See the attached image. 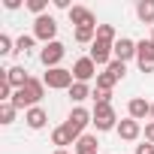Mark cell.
Wrapping results in <instances>:
<instances>
[{
  "instance_id": "6da1fadb",
  "label": "cell",
  "mask_w": 154,
  "mask_h": 154,
  "mask_svg": "<svg viewBox=\"0 0 154 154\" xmlns=\"http://www.w3.org/2000/svg\"><path fill=\"white\" fill-rule=\"evenodd\" d=\"M42 94H45V82L30 79L21 91H15V94H12V106H15V109H33V106L42 100Z\"/></svg>"
},
{
  "instance_id": "7a4b0ae2",
  "label": "cell",
  "mask_w": 154,
  "mask_h": 154,
  "mask_svg": "<svg viewBox=\"0 0 154 154\" xmlns=\"http://www.w3.org/2000/svg\"><path fill=\"white\" fill-rule=\"evenodd\" d=\"M42 82L51 88V91H69L75 82H72V69H63V66H54L42 75Z\"/></svg>"
},
{
  "instance_id": "3957f363",
  "label": "cell",
  "mask_w": 154,
  "mask_h": 154,
  "mask_svg": "<svg viewBox=\"0 0 154 154\" xmlns=\"http://www.w3.org/2000/svg\"><path fill=\"white\" fill-rule=\"evenodd\" d=\"M88 124H94V115H91V112H85V109H79V106H75V109L69 112V118H66V130L72 133V139H75V142L85 136L82 130H85Z\"/></svg>"
},
{
  "instance_id": "277c9868",
  "label": "cell",
  "mask_w": 154,
  "mask_h": 154,
  "mask_svg": "<svg viewBox=\"0 0 154 154\" xmlns=\"http://www.w3.org/2000/svg\"><path fill=\"white\" fill-rule=\"evenodd\" d=\"M54 33H57V21H54L51 15H39V18L33 21V36H36V39H42L45 45H48V42H54Z\"/></svg>"
},
{
  "instance_id": "5b68a950",
  "label": "cell",
  "mask_w": 154,
  "mask_h": 154,
  "mask_svg": "<svg viewBox=\"0 0 154 154\" xmlns=\"http://www.w3.org/2000/svg\"><path fill=\"white\" fill-rule=\"evenodd\" d=\"M94 127H97V130H118V118H115L112 103L94 106Z\"/></svg>"
},
{
  "instance_id": "8992f818",
  "label": "cell",
  "mask_w": 154,
  "mask_h": 154,
  "mask_svg": "<svg viewBox=\"0 0 154 154\" xmlns=\"http://www.w3.org/2000/svg\"><path fill=\"white\" fill-rule=\"evenodd\" d=\"M112 54H115V42H103V39H94V42H91V54H88V57H91L97 66H103V63L109 66V63H112Z\"/></svg>"
},
{
  "instance_id": "52a82bcc",
  "label": "cell",
  "mask_w": 154,
  "mask_h": 154,
  "mask_svg": "<svg viewBox=\"0 0 154 154\" xmlns=\"http://www.w3.org/2000/svg\"><path fill=\"white\" fill-rule=\"evenodd\" d=\"M63 54H66V45L54 39V42H48V45H45V48L39 51V60L45 63V69H54V66H57V63L63 60Z\"/></svg>"
},
{
  "instance_id": "ba28073f",
  "label": "cell",
  "mask_w": 154,
  "mask_h": 154,
  "mask_svg": "<svg viewBox=\"0 0 154 154\" xmlns=\"http://www.w3.org/2000/svg\"><path fill=\"white\" fill-rule=\"evenodd\" d=\"M136 63L142 72H154V42L151 39L136 42Z\"/></svg>"
},
{
  "instance_id": "9c48e42d",
  "label": "cell",
  "mask_w": 154,
  "mask_h": 154,
  "mask_svg": "<svg viewBox=\"0 0 154 154\" xmlns=\"http://www.w3.org/2000/svg\"><path fill=\"white\" fill-rule=\"evenodd\" d=\"M94 75H97V63H94L91 57H79V60L72 63V79H75V82H85V85H88Z\"/></svg>"
},
{
  "instance_id": "30bf717a",
  "label": "cell",
  "mask_w": 154,
  "mask_h": 154,
  "mask_svg": "<svg viewBox=\"0 0 154 154\" xmlns=\"http://www.w3.org/2000/svg\"><path fill=\"white\" fill-rule=\"evenodd\" d=\"M69 21L75 24V30H79V27H97L94 12L85 9V6H72V9H69Z\"/></svg>"
},
{
  "instance_id": "8fae6325",
  "label": "cell",
  "mask_w": 154,
  "mask_h": 154,
  "mask_svg": "<svg viewBox=\"0 0 154 154\" xmlns=\"http://www.w3.org/2000/svg\"><path fill=\"white\" fill-rule=\"evenodd\" d=\"M118 136H121L124 142H133V139H139V136H142V124H139V121H133V118L127 115L124 121H118Z\"/></svg>"
},
{
  "instance_id": "7c38bea8",
  "label": "cell",
  "mask_w": 154,
  "mask_h": 154,
  "mask_svg": "<svg viewBox=\"0 0 154 154\" xmlns=\"http://www.w3.org/2000/svg\"><path fill=\"white\" fill-rule=\"evenodd\" d=\"M130 57H136V42L133 39H127V36H121L118 42H115V60H130Z\"/></svg>"
},
{
  "instance_id": "4fadbf2b",
  "label": "cell",
  "mask_w": 154,
  "mask_h": 154,
  "mask_svg": "<svg viewBox=\"0 0 154 154\" xmlns=\"http://www.w3.org/2000/svg\"><path fill=\"white\" fill-rule=\"evenodd\" d=\"M127 112H130V118H133V121H139V118L151 115V103H148L145 97H133V100L127 103Z\"/></svg>"
},
{
  "instance_id": "5bb4252c",
  "label": "cell",
  "mask_w": 154,
  "mask_h": 154,
  "mask_svg": "<svg viewBox=\"0 0 154 154\" xmlns=\"http://www.w3.org/2000/svg\"><path fill=\"white\" fill-rule=\"evenodd\" d=\"M24 121H27V127H30V130H42V127H45V121H48V115H45V109H42V106H33V109H27V112H24Z\"/></svg>"
},
{
  "instance_id": "9a60e30c",
  "label": "cell",
  "mask_w": 154,
  "mask_h": 154,
  "mask_svg": "<svg viewBox=\"0 0 154 154\" xmlns=\"http://www.w3.org/2000/svg\"><path fill=\"white\" fill-rule=\"evenodd\" d=\"M6 82H9L15 91H21V88L30 82V75H27V69H24V66H9V69H6Z\"/></svg>"
},
{
  "instance_id": "2e32d148",
  "label": "cell",
  "mask_w": 154,
  "mask_h": 154,
  "mask_svg": "<svg viewBox=\"0 0 154 154\" xmlns=\"http://www.w3.org/2000/svg\"><path fill=\"white\" fill-rule=\"evenodd\" d=\"M97 145H100V142H97V136H88V133H85L79 142H75V154H103Z\"/></svg>"
},
{
  "instance_id": "e0dca14e",
  "label": "cell",
  "mask_w": 154,
  "mask_h": 154,
  "mask_svg": "<svg viewBox=\"0 0 154 154\" xmlns=\"http://www.w3.org/2000/svg\"><path fill=\"white\" fill-rule=\"evenodd\" d=\"M136 15L145 24H154V0H139L136 3Z\"/></svg>"
},
{
  "instance_id": "ac0fdd59",
  "label": "cell",
  "mask_w": 154,
  "mask_h": 154,
  "mask_svg": "<svg viewBox=\"0 0 154 154\" xmlns=\"http://www.w3.org/2000/svg\"><path fill=\"white\" fill-rule=\"evenodd\" d=\"M51 142H54L57 148H66V145H72L75 139H72V133L66 130V124H60V127H54V133H51Z\"/></svg>"
},
{
  "instance_id": "d6986e66",
  "label": "cell",
  "mask_w": 154,
  "mask_h": 154,
  "mask_svg": "<svg viewBox=\"0 0 154 154\" xmlns=\"http://www.w3.org/2000/svg\"><path fill=\"white\" fill-rule=\"evenodd\" d=\"M69 97H72L75 103H82V100H88V97H91V91H88V85H85V82H75V85L69 88Z\"/></svg>"
},
{
  "instance_id": "ffe728a7",
  "label": "cell",
  "mask_w": 154,
  "mask_h": 154,
  "mask_svg": "<svg viewBox=\"0 0 154 154\" xmlns=\"http://www.w3.org/2000/svg\"><path fill=\"white\" fill-rule=\"evenodd\" d=\"M94 39H97V27H79V30H75V42L88 45V42H94Z\"/></svg>"
},
{
  "instance_id": "44dd1931",
  "label": "cell",
  "mask_w": 154,
  "mask_h": 154,
  "mask_svg": "<svg viewBox=\"0 0 154 154\" xmlns=\"http://www.w3.org/2000/svg\"><path fill=\"white\" fill-rule=\"evenodd\" d=\"M106 72L112 75L115 82H121V79H124V72H127V63H124V60H112V63L106 66Z\"/></svg>"
},
{
  "instance_id": "7402d4cb",
  "label": "cell",
  "mask_w": 154,
  "mask_h": 154,
  "mask_svg": "<svg viewBox=\"0 0 154 154\" xmlns=\"http://www.w3.org/2000/svg\"><path fill=\"white\" fill-rule=\"evenodd\" d=\"M15 112H18V109H15L12 103H0V124H12V121H15Z\"/></svg>"
},
{
  "instance_id": "603a6c76",
  "label": "cell",
  "mask_w": 154,
  "mask_h": 154,
  "mask_svg": "<svg viewBox=\"0 0 154 154\" xmlns=\"http://www.w3.org/2000/svg\"><path fill=\"white\" fill-rule=\"evenodd\" d=\"M97 39H103V42H118V39H115V27H112V24H97Z\"/></svg>"
},
{
  "instance_id": "cb8c5ba5",
  "label": "cell",
  "mask_w": 154,
  "mask_h": 154,
  "mask_svg": "<svg viewBox=\"0 0 154 154\" xmlns=\"http://www.w3.org/2000/svg\"><path fill=\"white\" fill-rule=\"evenodd\" d=\"M15 51L27 57V54L33 51V36H18V39H15Z\"/></svg>"
},
{
  "instance_id": "d4e9b609",
  "label": "cell",
  "mask_w": 154,
  "mask_h": 154,
  "mask_svg": "<svg viewBox=\"0 0 154 154\" xmlns=\"http://www.w3.org/2000/svg\"><path fill=\"white\" fill-rule=\"evenodd\" d=\"M112 88H115V79L109 72H100L97 75V91H112Z\"/></svg>"
},
{
  "instance_id": "484cf974",
  "label": "cell",
  "mask_w": 154,
  "mask_h": 154,
  "mask_svg": "<svg viewBox=\"0 0 154 154\" xmlns=\"http://www.w3.org/2000/svg\"><path fill=\"white\" fill-rule=\"evenodd\" d=\"M27 9L39 18V15H45V0H27Z\"/></svg>"
},
{
  "instance_id": "4316f807",
  "label": "cell",
  "mask_w": 154,
  "mask_h": 154,
  "mask_svg": "<svg viewBox=\"0 0 154 154\" xmlns=\"http://www.w3.org/2000/svg\"><path fill=\"white\" fill-rule=\"evenodd\" d=\"M9 51H15V48H12V39H9L6 33H0V54H9Z\"/></svg>"
},
{
  "instance_id": "83f0119b",
  "label": "cell",
  "mask_w": 154,
  "mask_h": 154,
  "mask_svg": "<svg viewBox=\"0 0 154 154\" xmlns=\"http://www.w3.org/2000/svg\"><path fill=\"white\" fill-rule=\"evenodd\" d=\"M94 100H97V106H106V103H112V91H97Z\"/></svg>"
},
{
  "instance_id": "f1b7e54d",
  "label": "cell",
  "mask_w": 154,
  "mask_h": 154,
  "mask_svg": "<svg viewBox=\"0 0 154 154\" xmlns=\"http://www.w3.org/2000/svg\"><path fill=\"white\" fill-rule=\"evenodd\" d=\"M145 142H151V145H154V121H148V124H145Z\"/></svg>"
},
{
  "instance_id": "f546056e",
  "label": "cell",
  "mask_w": 154,
  "mask_h": 154,
  "mask_svg": "<svg viewBox=\"0 0 154 154\" xmlns=\"http://www.w3.org/2000/svg\"><path fill=\"white\" fill-rule=\"evenodd\" d=\"M154 151V145L151 142H145V145H136V154H151Z\"/></svg>"
},
{
  "instance_id": "4dcf8cb0",
  "label": "cell",
  "mask_w": 154,
  "mask_h": 154,
  "mask_svg": "<svg viewBox=\"0 0 154 154\" xmlns=\"http://www.w3.org/2000/svg\"><path fill=\"white\" fill-rule=\"evenodd\" d=\"M3 6H6V9H18V6H21V0H3Z\"/></svg>"
},
{
  "instance_id": "1f68e13d",
  "label": "cell",
  "mask_w": 154,
  "mask_h": 154,
  "mask_svg": "<svg viewBox=\"0 0 154 154\" xmlns=\"http://www.w3.org/2000/svg\"><path fill=\"white\" fill-rule=\"evenodd\" d=\"M54 6H57V9H72V6H69V0H54Z\"/></svg>"
},
{
  "instance_id": "d6a6232c",
  "label": "cell",
  "mask_w": 154,
  "mask_h": 154,
  "mask_svg": "<svg viewBox=\"0 0 154 154\" xmlns=\"http://www.w3.org/2000/svg\"><path fill=\"white\" fill-rule=\"evenodd\" d=\"M54 154H69V151H66V148H57V151H54Z\"/></svg>"
},
{
  "instance_id": "836d02e7",
  "label": "cell",
  "mask_w": 154,
  "mask_h": 154,
  "mask_svg": "<svg viewBox=\"0 0 154 154\" xmlns=\"http://www.w3.org/2000/svg\"><path fill=\"white\" fill-rule=\"evenodd\" d=\"M151 121H154V103H151Z\"/></svg>"
},
{
  "instance_id": "e575fe53",
  "label": "cell",
  "mask_w": 154,
  "mask_h": 154,
  "mask_svg": "<svg viewBox=\"0 0 154 154\" xmlns=\"http://www.w3.org/2000/svg\"><path fill=\"white\" fill-rule=\"evenodd\" d=\"M151 42H154V27H151Z\"/></svg>"
}]
</instances>
